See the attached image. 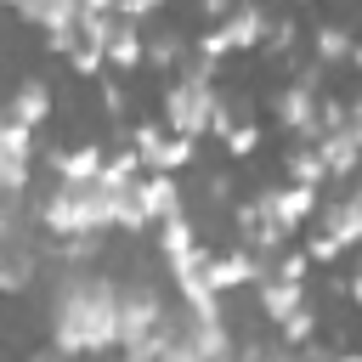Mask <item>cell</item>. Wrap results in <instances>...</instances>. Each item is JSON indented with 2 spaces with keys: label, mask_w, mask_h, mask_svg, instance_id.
Here are the masks:
<instances>
[{
  "label": "cell",
  "mask_w": 362,
  "mask_h": 362,
  "mask_svg": "<svg viewBox=\"0 0 362 362\" xmlns=\"http://www.w3.org/2000/svg\"><path fill=\"white\" fill-rule=\"evenodd\" d=\"M51 339L62 356L119 351V283L102 272H74L51 300Z\"/></svg>",
  "instance_id": "1"
},
{
  "label": "cell",
  "mask_w": 362,
  "mask_h": 362,
  "mask_svg": "<svg viewBox=\"0 0 362 362\" xmlns=\"http://www.w3.org/2000/svg\"><path fill=\"white\" fill-rule=\"evenodd\" d=\"M113 187L119 181H57L40 204V226L51 238H96L113 226Z\"/></svg>",
  "instance_id": "2"
},
{
  "label": "cell",
  "mask_w": 362,
  "mask_h": 362,
  "mask_svg": "<svg viewBox=\"0 0 362 362\" xmlns=\"http://www.w3.org/2000/svg\"><path fill=\"white\" fill-rule=\"evenodd\" d=\"M215 102H221V90H215V62L187 57L181 74L164 85V130H170V136H187V141L209 136Z\"/></svg>",
  "instance_id": "3"
},
{
  "label": "cell",
  "mask_w": 362,
  "mask_h": 362,
  "mask_svg": "<svg viewBox=\"0 0 362 362\" xmlns=\"http://www.w3.org/2000/svg\"><path fill=\"white\" fill-rule=\"evenodd\" d=\"M164 322H170V305L158 300L153 283L119 288V362H158Z\"/></svg>",
  "instance_id": "4"
},
{
  "label": "cell",
  "mask_w": 362,
  "mask_h": 362,
  "mask_svg": "<svg viewBox=\"0 0 362 362\" xmlns=\"http://www.w3.org/2000/svg\"><path fill=\"white\" fill-rule=\"evenodd\" d=\"M232 351V328L221 311H170L164 322V345H158V362H221Z\"/></svg>",
  "instance_id": "5"
},
{
  "label": "cell",
  "mask_w": 362,
  "mask_h": 362,
  "mask_svg": "<svg viewBox=\"0 0 362 362\" xmlns=\"http://www.w3.org/2000/svg\"><path fill=\"white\" fill-rule=\"evenodd\" d=\"M266 40V11L255 6V0H238L204 40H198V57L204 62H221V57H232V51H255Z\"/></svg>",
  "instance_id": "6"
},
{
  "label": "cell",
  "mask_w": 362,
  "mask_h": 362,
  "mask_svg": "<svg viewBox=\"0 0 362 362\" xmlns=\"http://www.w3.org/2000/svg\"><path fill=\"white\" fill-rule=\"evenodd\" d=\"M130 147H136L141 170H158V175H181V170L192 164V153H198V141L170 136L164 124H136V130H130Z\"/></svg>",
  "instance_id": "7"
},
{
  "label": "cell",
  "mask_w": 362,
  "mask_h": 362,
  "mask_svg": "<svg viewBox=\"0 0 362 362\" xmlns=\"http://www.w3.org/2000/svg\"><path fill=\"white\" fill-rule=\"evenodd\" d=\"M317 107H322V68L311 62L300 79H288V85L277 90V124L294 130V136H305V130L317 124Z\"/></svg>",
  "instance_id": "8"
},
{
  "label": "cell",
  "mask_w": 362,
  "mask_h": 362,
  "mask_svg": "<svg viewBox=\"0 0 362 362\" xmlns=\"http://www.w3.org/2000/svg\"><path fill=\"white\" fill-rule=\"evenodd\" d=\"M255 209H260V221H272V226L294 232V226H305V221H311V209H317V187H300V181L266 187V192L255 198Z\"/></svg>",
  "instance_id": "9"
},
{
  "label": "cell",
  "mask_w": 362,
  "mask_h": 362,
  "mask_svg": "<svg viewBox=\"0 0 362 362\" xmlns=\"http://www.w3.org/2000/svg\"><path fill=\"white\" fill-rule=\"evenodd\" d=\"M260 277H266V260H260V255H249L243 243H238V249L209 255V288H215L221 300H226L232 288H255Z\"/></svg>",
  "instance_id": "10"
},
{
  "label": "cell",
  "mask_w": 362,
  "mask_h": 362,
  "mask_svg": "<svg viewBox=\"0 0 362 362\" xmlns=\"http://www.w3.org/2000/svg\"><path fill=\"white\" fill-rule=\"evenodd\" d=\"M255 300H260V317L277 328L283 317H294V311L305 305V283H288V277H272V272H266V277L255 283Z\"/></svg>",
  "instance_id": "11"
},
{
  "label": "cell",
  "mask_w": 362,
  "mask_h": 362,
  "mask_svg": "<svg viewBox=\"0 0 362 362\" xmlns=\"http://www.w3.org/2000/svg\"><path fill=\"white\" fill-rule=\"evenodd\" d=\"M305 141L317 147L322 175H351V170H356V158H362V147L345 136V124H339V130H317V136H305Z\"/></svg>",
  "instance_id": "12"
},
{
  "label": "cell",
  "mask_w": 362,
  "mask_h": 362,
  "mask_svg": "<svg viewBox=\"0 0 362 362\" xmlns=\"http://www.w3.org/2000/svg\"><path fill=\"white\" fill-rule=\"evenodd\" d=\"M34 272H40V255H34L28 243L6 238V243H0V294H23V288L34 283Z\"/></svg>",
  "instance_id": "13"
},
{
  "label": "cell",
  "mask_w": 362,
  "mask_h": 362,
  "mask_svg": "<svg viewBox=\"0 0 362 362\" xmlns=\"http://www.w3.org/2000/svg\"><path fill=\"white\" fill-rule=\"evenodd\" d=\"M141 209H147V221H153V226H158V221H170L175 209H187V204H181V181H175V175L147 170V175H141Z\"/></svg>",
  "instance_id": "14"
},
{
  "label": "cell",
  "mask_w": 362,
  "mask_h": 362,
  "mask_svg": "<svg viewBox=\"0 0 362 362\" xmlns=\"http://www.w3.org/2000/svg\"><path fill=\"white\" fill-rule=\"evenodd\" d=\"M17 17L34 23L40 34H62L79 23V0H17Z\"/></svg>",
  "instance_id": "15"
},
{
  "label": "cell",
  "mask_w": 362,
  "mask_h": 362,
  "mask_svg": "<svg viewBox=\"0 0 362 362\" xmlns=\"http://www.w3.org/2000/svg\"><path fill=\"white\" fill-rule=\"evenodd\" d=\"M102 57H107L113 68H141V62H147V34H141L136 23H124V17H113V34H107Z\"/></svg>",
  "instance_id": "16"
},
{
  "label": "cell",
  "mask_w": 362,
  "mask_h": 362,
  "mask_svg": "<svg viewBox=\"0 0 362 362\" xmlns=\"http://www.w3.org/2000/svg\"><path fill=\"white\" fill-rule=\"evenodd\" d=\"M6 119H17V124H28V130H40V124L51 119V85H40V79H23V85L11 90V107H6Z\"/></svg>",
  "instance_id": "17"
},
{
  "label": "cell",
  "mask_w": 362,
  "mask_h": 362,
  "mask_svg": "<svg viewBox=\"0 0 362 362\" xmlns=\"http://www.w3.org/2000/svg\"><path fill=\"white\" fill-rule=\"evenodd\" d=\"M102 164H107V153H102L96 141H79V147L51 153V170H57L62 181H96V175H102Z\"/></svg>",
  "instance_id": "18"
},
{
  "label": "cell",
  "mask_w": 362,
  "mask_h": 362,
  "mask_svg": "<svg viewBox=\"0 0 362 362\" xmlns=\"http://www.w3.org/2000/svg\"><path fill=\"white\" fill-rule=\"evenodd\" d=\"M339 249H362V204L356 198H339V204H328L322 209V221H317Z\"/></svg>",
  "instance_id": "19"
},
{
  "label": "cell",
  "mask_w": 362,
  "mask_h": 362,
  "mask_svg": "<svg viewBox=\"0 0 362 362\" xmlns=\"http://www.w3.org/2000/svg\"><path fill=\"white\" fill-rule=\"evenodd\" d=\"M351 34L339 28V23H322L317 34H311V51H317V68H328V62H351Z\"/></svg>",
  "instance_id": "20"
},
{
  "label": "cell",
  "mask_w": 362,
  "mask_h": 362,
  "mask_svg": "<svg viewBox=\"0 0 362 362\" xmlns=\"http://www.w3.org/2000/svg\"><path fill=\"white\" fill-rule=\"evenodd\" d=\"M288 181H300V187H322V181H328V175H322V158H317L311 141H300V147L288 153Z\"/></svg>",
  "instance_id": "21"
},
{
  "label": "cell",
  "mask_w": 362,
  "mask_h": 362,
  "mask_svg": "<svg viewBox=\"0 0 362 362\" xmlns=\"http://www.w3.org/2000/svg\"><path fill=\"white\" fill-rule=\"evenodd\" d=\"M277 334H283V345H294V351H300V345H311V339H317V311H311V305H300L294 317H283V322H277Z\"/></svg>",
  "instance_id": "22"
},
{
  "label": "cell",
  "mask_w": 362,
  "mask_h": 362,
  "mask_svg": "<svg viewBox=\"0 0 362 362\" xmlns=\"http://www.w3.org/2000/svg\"><path fill=\"white\" fill-rule=\"evenodd\" d=\"M147 62H153V68H181V62H187V45H181L175 34H153V40H147Z\"/></svg>",
  "instance_id": "23"
},
{
  "label": "cell",
  "mask_w": 362,
  "mask_h": 362,
  "mask_svg": "<svg viewBox=\"0 0 362 362\" xmlns=\"http://www.w3.org/2000/svg\"><path fill=\"white\" fill-rule=\"evenodd\" d=\"M221 147H226V153H232V158H249V153H255V147H260V130H255V124H243V119H238V124H232V130H226V136H221Z\"/></svg>",
  "instance_id": "24"
},
{
  "label": "cell",
  "mask_w": 362,
  "mask_h": 362,
  "mask_svg": "<svg viewBox=\"0 0 362 362\" xmlns=\"http://www.w3.org/2000/svg\"><path fill=\"white\" fill-rule=\"evenodd\" d=\"M300 255H305V260H317V266H328V260H339L345 249H339V243H334L322 226H311V238H305V249H300Z\"/></svg>",
  "instance_id": "25"
},
{
  "label": "cell",
  "mask_w": 362,
  "mask_h": 362,
  "mask_svg": "<svg viewBox=\"0 0 362 362\" xmlns=\"http://www.w3.org/2000/svg\"><path fill=\"white\" fill-rule=\"evenodd\" d=\"M266 272H272V277H288V283H305V272H311V260H305L300 249H283V255H277V260H272Z\"/></svg>",
  "instance_id": "26"
},
{
  "label": "cell",
  "mask_w": 362,
  "mask_h": 362,
  "mask_svg": "<svg viewBox=\"0 0 362 362\" xmlns=\"http://www.w3.org/2000/svg\"><path fill=\"white\" fill-rule=\"evenodd\" d=\"M266 356H272V339H232L221 362H266Z\"/></svg>",
  "instance_id": "27"
},
{
  "label": "cell",
  "mask_w": 362,
  "mask_h": 362,
  "mask_svg": "<svg viewBox=\"0 0 362 362\" xmlns=\"http://www.w3.org/2000/svg\"><path fill=\"white\" fill-rule=\"evenodd\" d=\"M158 6H164V0H113V17H124V23H147Z\"/></svg>",
  "instance_id": "28"
},
{
  "label": "cell",
  "mask_w": 362,
  "mask_h": 362,
  "mask_svg": "<svg viewBox=\"0 0 362 362\" xmlns=\"http://www.w3.org/2000/svg\"><path fill=\"white\" fill-rule=\"evenodd\" d=\"M288 40H294V23H288V17H277V23L266 17V40H260V45H266V51H288Z\"/></svg>",
  "instance_id": "29"
},
{
  "label": "cell",
  "mask_w": 362,
  "mask_h": 362,
  "mask_svg": "<svg viewBox=\"0 0 362 362\" xmlns=\"http://www.w3.org/2000/svg\"><path fill=\"white\" fill-rule=\"evenodd\" d=\"M68 62H74V74H85V79H90V74H96L107 57H102L96 45H74V57H68Z\"/></svg>",
  "instance_id": "30"
},
{
  "label": "cell",
  "mask_w": 362,
  "mask_h": 362,
  "mask_svg": "<svg viewBox=\"0 0 362 362\" xmlns=\"http://www.w3.org/2000/svg\"><path fill=\"white\" fill-rule=\"evenodd\" d=\"M345 136H351V141L362 147V96H356V102L345 107Z\"/></svg>",
  "instance_id": "31"
},
{
  "label": "cell",
  "mask_w": 362,
  "mask_h": 362,
  "mask_svg": "<svg viewBox=\"0 0 362 362\" xmlns=\"http://www.w3.org/2000/svg\"><path fill=\"white\" fill-rule=\"evenodd\" d=\"M79 17H113V0H79Z\"/></svg>",
  "instance_id": "32"
},
{
  "label": "cell",
  "mask_w": 362,
  "mask_h": 362,
  "mask_svg": "<svg viewBox=\"0 0 362 362\" xmlns=\"http://www.w3.org/2000/svg\"><path fill=\"white\" fill-rule=\"evenodd\" d=\"M266 362H305V356H300L294 345H272V356H266Z\"/></svg>",
  "instance_id": "33"
},
{
  "label": "cell",
  "mask_w": 362,
  "mask_h": 362,
  "mask_svg": "<svg viewBox=\"0 0 362 362\" xmlns=\"http://www.w3.org/2000/svg\"><path fill=\"white\" fill-rule=\"evenodd\" d=\"M28 362H68L62 351H40V356H28Z\"/></svg>",
  "instance_id": "34"
},
{
  "label": "cell",
  "mask_w": 362,
  "mask_h": 362,
  "mask_svg": "<svg viewBox=\"0 0 362 362\" xmlns=\"http://www.w3.org/2000/svg\"><path fill=\"white\" fill-rule=\"evenodd\" d=\"M351 300H356V305H362V272H356V277H351Z\"/></svg>",
  "instance_id": "35"
},
{
  "label": "cell",
  "mask_w": 362,
  "mask_h": 362,
  "mask_svg": "<svg viewBox=\"0 0 362 362\" xmlns=\"http://www.w3.org/2000/svg\"><path fill=\"white\" fill-rule=\"evenodd\" d=\"M351 62H356V68H362V45H351Z\"/></svg>",
  "instance_id": "36"
},
{
  "label": "cell",
  "mask_w": 362,
  "mask_h": 362,
  "mask_svg": "<svg viewBox=\"0 0 362 362\" xmlns=\"http://www.w3.org/2000/svg\"><path fill=\"white\" fill-rule=\"evenodd\" d=\"M351 198H356V204H362V187H356V192H351Z\"/></svg>",
  "instance_id": "37"
},
{
  "label": "cell",
  "mask_w": 362,
  "mask_h": 362,
  "mask_svg": "<svg viewBox=\"0 0 362 362\" xmlns=\"http://www.w3.org/2000/svg\"><path fill=\"white\" fill-rule=\"evenodd\" d=\"M0 6H17V0H0Z\"/></svg>",
  "instance_id": "38"
},
{
  "label": "cell",
  "mask_w": 362,
  "mask_h": 362,
  "mask_svg": "<svg viewBox=\"0 0 362 362\" xmlns=\"http://www.w3.org/2000/svg\"><path fill=\"white\" fill-rule=\"evenodd\" d=\"M300 6H311V0H300Z\"/></svg>",
  "instance_id": "39"
}]
</instances>
